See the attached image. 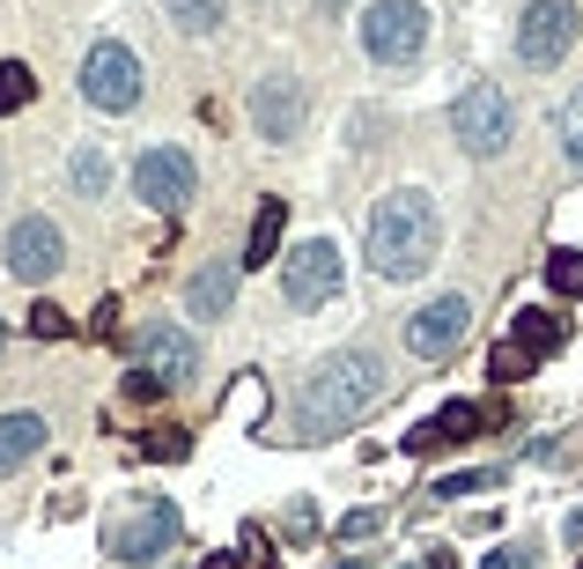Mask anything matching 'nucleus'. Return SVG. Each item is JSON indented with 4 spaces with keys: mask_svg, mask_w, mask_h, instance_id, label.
I'll list each match as a JSON object with an SVG mask.
<instances>
[{
    "mask_svg": "<svg viewBox=\"0 0 583 569\" xmlns=\"http://www.w3.org/2000/svg\"><path fill=\"white\" fill-rule=\"evenodd\" d=\"M67 178H74V193H82V200H104V193H111V155H104V149H74Z\"/></svg>",
    "mask_w": 583,
    "mask_h": 569,
    "instance_id": "19",
    "label": "nucleus"
},
{
    "mask_svg": "<svg viewBox=\"0 0 583 569\" xmlns=\"http://www.w3.org/2000/svg\"><path fill=\"white\" fill-rule=\"evenodd\" d=\"M377 525H385V511H347V518H341V540H369Z\"/></svg>",
    "mask_w": 583,
    "mask_h": 569,
    "instance_id": "30",
    "label": "nucleus"
},
{
    "mask_svg": "<svg viewBox=\"0 0 583 569\" xmlns=\"http://www.w3.org/2000/svg\"><path fill=\"white\" fill-rule=\"evenodd\" d=\"M561 533H569V547H583V511H569V525H561Z\"/></svg>",
    "mask_w": 583,
    "mask_h": 569,
    "instance_id": "35",
    "label": "nucleus"
},
{
    "mask_svg": "<svg viewBox=\"0 0 583 569\" xmlns=\"http://www.w3.org/2000/svg\"><path fill=\"white\" fill-rule=\"evenodd\" d=\"M89 333L111 341V333H119V303H97V311H89Z\"/></svg>",
    "mask_w": 583,
    "mask_h": 569,
    "instance_id": "31",
    "label": "nucleus"
},
{
    "mask_svg": "<svg viewBox=\"0 0 583 569\" xmlns=\"http://www.w3.org/2000/svg\"><path fill=\"white\" fill-rule=\"evenodd\" d=\"M341 297V245L333 237H311L281 259V303L289 311H317V303Z\"/></svg>",
    "mask_w": 583,
    "mask_h": 569,
    "instance_id": "8",
    "label": "nucleus"
},
{
    "mask_svg": "<svg viewBox=\"0 0 583 569\" xmlns=\"http://www.w3.org/2000/svg\"><path fill=\"white\" fill-rule=\"evenodd\" d=\"M281 229H289V200L267 193V200H259V215H251V237H244L237 267H273V259H281Z\"/></svg>",
    "mask_w": 583,
    "mask_h": 569,
    "instance_id": "17",
    "label": "nucleus"
},
{
    "mask_svg": "<svg viewBox=\"0 0 583 569\" xmlns=\"http://www.w3.org/2000/svg\"><path fill=\"white\" fill-rule=\"evenodd\" d=\"M532 371H539V363L517 341H495V355H487V377H495V385H517V377H532Z\"/></svg>",
    "mask_w": 583,
    "mask_h": 569,
    "instance_id": "24",
    "label": "nucleus"
},
{
    "mask_svg": "<svg viewBox=\"0 0 583 569\" xmlns=\"http://www.w3.org/2000/svg\"><path fill=\"white\" fill-rule=\"evenodd\" d=\"M510 341L525 347V355H532V363H547V355H554V347L569 341V325H561L554 311H517V325H510Z\"/></svg>",
    "mask_w": 583,
    "mask_h": 569,
    "instance_id": "18",
    "label": "nucleus"
},
{
    "mask_svg": "<svg viewBox=\"0 0 583 569\" xmlns=\"http://www.w3.org/2000/svg\"><path fill=\"white\" fill-rule=\"evenodd\" d=\"M171 547H177V503H163V495H141L133 511H119V518L104 525V555L111 562L148 569V562H163Z\"/></svg>",
    "mask_w": 583,
    "mask_h": 569,
    "instance_id": "4",
    "label": "nucleus"
},
{
    "mask_svg": "<svg viewBox=\"0 0 583 569\" xmlns=\"http://www.w3.org/2000/svg\"><path fill=\"white\" fill-rule=\"evenodd\" d=\"M141 459H155V466H177V459H193V429H177V421H155L141 437Z\"/></svg>",
    "mask_w": 583,
    "mask_h": 569,
    "instance_id": "20",
    "label": "nucleus"
},
{
    "mask_svg": "<svg viewBox=\"0 0 583 569\" xmlns=\"http://www.w3.org/2000/svg\"><path fill=\"white\" fill-rule=\"evenodd\" d=\"M0 347H8V319H0Z\"/></svg>",
    "mask_w": 583,
    "mask_h": 569,
    "instance_id": "37",
    "label": "nucleus"
},
{
    "mask_svg": "<svg viewBox=\"0 0 583 569\" xmlns=\"http://www.w3.org/2000/svg\"><path fill=\"white\" fill-rule=\"evenodd\" d=\"M30 97H37V75H30L23 60H0V119H15Z\"/></svg>",
    "mask_w": 583,
    "mask_h": 569,
    "instance_id": "21",
    "label": "nucleus"
},
{
    "mask_svg": "<svg viewBox=\"0 0 583 569\" xmlns=\"http://www.w3.org/2000/svg\"><path fill=\"white\" fill-rule=\"evenodd\" d=\"M481 489H503V466H481V473H443V481H429V495H436V503H458V495H481Z\"/></svg>",
    "mask_w": 583,
    "mask_h": 569,
    "instance_id": "23",
    "label": "nucleus"
},
{
    "mask_svg": "<svg viewBox=\"0 0 583 569\" xmlns=\"http://www.w3.org/2000/svg\"><path fill=\"white\" fill-rule=\"evenodd\" d=\"M199 569H244V555H237V547H222V555H207Z\"/></svg>",
    "mask_w": 583,
    "mask_h": 569,
    "instance_id": "34",
    "label": "nucleus"
},
{
    "mask_svg": "<svg viewBox=\"0 0 583 569\" xmlns=\"http://www.w3.org/2000/svg\"><path fill=\"white\" fill-rule=\"evenodd\" d=\"M465 325H473V303H465V297L421 303V311L407 319V355H421V363H443V355H458Z\"/></svg>",
    "mask_w": 583,
    "mask_h": 569,
    "instance_id": "12",
    "label": "nucleus"
},
{
    "mask_svg": "<svg viewBox=\"0 0 583 569\" xmlns=\"http://www.w3.org/2000/svg\"><path fill=\"white\" fill-rule=\"evenodd\" d=\"M443 251V215L421 185H399L369 207V273L385 281H421Z\"/></svg>",
    "mask_w": 583,
    "mask_h": 569,
    "instance_id": "2",
    "label": "nucleus"
},
{
    "mask_svg": "<svg viewBox=\"0 0 583 569\" xmlns=\"http://www.w3.org/2000/svg\"><path fill=\"white\" fill-rule=\"evenodd\" d=\"M74 319L60 311V303H30V341H67Z\"/></svg>",
    "mask_w": 583,
    "mask_h": 569,
    "instance_id": "26",
    "label": "nucleus"
},
{
    "mask_svg": "<svg viewBox=\"0 0 583 569\" xmlns=\"http://www.w3.org/2000/svg\"><path fill=\"white\" fill-rule=\"evenodd\" d=\"M303 119H311V97H303L295 75H267L251 89V133H259V141H295Z\"/></svg>",
    "mask_w": 583,
    "mask_h": 569,
    "instance_id": "13",
    "label": "nucleus"
},
{
    "mask_svg": "<svg viewBox=\"0 0 583 569\" xmlns=\"http://www.w3.org/2000/svg\"><path fill=\"white\" fill-rule=\"evenodd\" d=\"M0 185H8V171H0Z\"/></svg>",
    "mask_w": 583,
    "mask_h": 569,
    "instance_id": "39",
    "label": "nucleus"
},
{
    "mask_svg": "<svg viewBox=\"0 0 583 569\" xmlns=\"http://www.w3.org/2000/svg\"><path fill=\"white\" fill-rule=\"evenodd\" d=\"M481 569H532V555H525V547H495Z\"/></svg>",
    "mask_w": 583,
    "mask_h": 569,
    "instance_id": "32",
    "label": "nucleus"
},
{
    "mask_svg": "<svg viewBox=\"0 0 583 569\" xmlns=\"http://www.w3.org/2000/svg\"><path fill=\"white\" fill-rule=\"evenodd\" d=\"M451 133H458L465 155H503L517 133V104L503 82H465L458 104H451Z\"/></svg>",
    "mask_w": 583,
    "mask_h": 569,
    "instance_id": "3",
    "label": "nucleus"
},
{
    "mask_svg": "<svg viewBox=\"0 0 583 569\" xmlns=\"http://www.w3.org/2000/svg\"><path fill=\"white\" fill-rule=\"evenodd\" d=\"M421 45H429V8H421V0H369L363 52L377 67H407Z\"/></svg>",
    "mask_w": 583,
    "mask_h": 569,
    "instance_id": "5",
    "label": "nucleus"
},
{
    "mask_svg": "<svg viewBox=\"0 0 583 569\" xmlns=\"http://www.w3.org/2000/svg\"><path fill=\"white\" fill-rule=\"evenodd\" d=\"M237 273L244 267H229V259H207V267L193 273V281H185V311H193V319H229V303H237Z\"/></svg>",
    "mask_w": 583,
    "mask_h": 569,
    "instance_id": "15",
    "label": "nucleus"
},
{
    "mask_svg": "<svg viewBox=\"0 0 583 569\" xmlns=\"http://www.w3.org/2000/svg\"><path fill=\"white\" fill-rule=\"evenodd\" d=\"M163 393H171V385H163L155 371H126V399H141V407H148V399H163Z\"/></svg>",
    "mask_w": 583,
    "mask_h": 569,
    "instance_id": "29",
    "label": "nucleus"
},
{
    "mask_svg": "<svg viewBox=\"0 0 583 569\" xmlns=\"http://www.w3.org/2000/svg\"><path fill=\"white\" fill-rule=\"evenodd\" d=\"M569 52H576V0H532L517 15V60L532 75H554Z\"/></svg>",
    "mask_w": 583,
    "mask_h": 569,
    "instance_id": "6",
    "label": "nucleus"
},
{
    "mask_svg": "<svg viewBox=\"0 0 583 569\" xmlns=\"http://www.w3.org/2000/svg\"><path fill=\"white\" fill-rule=\"evenodd\" d=\"M133 371H155L163 385H193L199 341L185 333V325H171V319H148L141 333H133Z\"/></svg>",
    "mask_w": 583,
    "mask_h": 569,
    "instance_id": "11",
    "label": "nucleus"
},
{
    "mask_svg": "<svg viewBox=\"0 0 583 569\" xmlns=\"http://www.w3.org/2000/svg\"><path fill=\"white\" fill-rule=\"evenodd\" d=\"M199 193V171L185 149H141L133 155V200H148L155 215H185Z\"/></svg>",
    "mask_w": 583,
    "mask_h": 569,
    "instance_id": "9",
    "label": "nucleus"
},
{
    "mask_svg": "<svg viewBox=\"0 0 583 569\" xmlns=\"http://www.w3.org/2000/svg\"><path fill=\"white\" fill-rule=\"evenodd\" d=\"M281 533H289L295 547H303V540H317V503H311V495H295L289 511H281Z\"/></svg>",
    "mask_w": 583,
    "mask_h": 569,
    "instance_id": "27",
    "label": "nucleus"
},
{
    "mask_svg": "<svg viewBox=\"0 0 583 569\" xmlns=\"http://www.w3.org/2000/svg\"><path fill=\"white\" fill-rule=\"evenodd\" d=\"M325 8H347V0H325Z\"/></svg>",
    "mask_w": 583,
    "mask_h": 569,
    "instance_id": "38",
    "label": "nucleus"
},
{
    "mask_svg": "<svg viewBox=\"0 0 583 569\" xmlns=\"http://www.w3.org/2000/svg\"><path fill=\"white\" fill-rule=\"evenodd\" d=\"M171 8V23L185 30V37H207V30H222V0H163Z\"/></svg>",
    "mask_w": 583,
    "mask_h": 569,
    "instance_id": "22",
    "label": "nucleus"
},
{
    "mask_svg": "<svg viewBox=\"0 0 583 569\" xmlns=\"http://www.w3.org/2000/svg\"><path fill=\"white\" fill-rule=\"evenodd\" d=\"M0 259H8V273H15V281L45 289L52 273L67 267V237H60V223H52V215H23V223L8 229V251H0Z\"/></svg>",
    "mask_w": 583,
    "mask_h": 569,
    "instance_id": "10",
    "label": "nucleus"
},
{
    "mask_svg": "<svg viewBox=\"0 0 583 569\" xmlns=\"http://www.w3.org/2000/svg\"><path fill=\"white\" fill-rule=\"evenodd\" d=\"M547 281H554V297L583 303V251H554V259H547Z\"/></svg>",
    "mask_w": 583,
    "mask_h": 569,
    "instance_id": "25",
    "label": "nucleus"
},
{
    "mask_svg": "<svg viewBox=\"0 0 583 569\" xmlns=\"http://www.w3.org/2000/svg\"><path fill=\"white\" fill-rule=\"evenodd\" d=\"M421 569H465V562L451 555V547H429V562H421Z\"/></svg>",
    "mask_w": 583,
    "mask_h": 569,
    "instance_id": "33",
    "label": "nucleus"
},
{
    "mask_svg": "<svg viewBox=\"0 0 583 569\" xmlns=\"http://www.w3.org/2000/svg\"><path fill=\"white\" fill-rule=\"evenodd\" d=\"M377 399H385V363H377L369 347H341V355H325V363L303 377L295 415H289V437L295 444H325V437L355 429Z\"/></svg>",
    "mask_w": 583,
    "mask_h": 569,
    "instance_id": "1",
    "label": "nucleus"
},
{
    "mask_svg": "<svg viewBox=\"0 0 583 569\" xmlns=\"http://www.w3.org/2000/svg\"><path fill=\"white\" fill-rule=\"evenodd\" d=\"M561 149H569V163L583 171V89L561 104Z\"/></svg>",
    "mask_w": 583,
    "mask_h": 569,
    "instance_id": "28",
    "label": "nucleus"
},
{
    "mask_svg": "<svg viewBox=\"0 0 583 569\" xmlns=\"http://www.w3.org/2000/svg\"><path fill=\"white\" fill-rule=\"evenodd\" d=\"M465 437H487V429H481V407H473V399H451V407H436V415L421 421L399 451H443V444H465Z\"/></svg>",
    "mask_w": 583,
    "mask_h": 569,
    "instance_id": "14",
    "label": "nucleus"
},
{
    "mask_svg": "<svg viewBox=\"0 0 583 569\" xmlns=\"http://www.w3.org/2000/svg\"><path fill=\"white\" fill-rule=\"evenodd\" d=\"M341 569H369V562H363V555H347V562H341Z\"/></svg>",
    "mask_w": 583,
    "mask_h": 569,
    "instance_id": "36",
    "label": "nucleus"
},
{
    "mask_svg": "<svg viewBox=\"0 0 583 569\" xmlns=\"http://www.w3.org/2000/svg\"><path fill=\"white\" fill-rule=\"evenodd\" d=\"M45 451V415L37 407H15V415H0V473L30 466Z\"/></svg>",
    "mask_w": 583,
    "mask_h": 569,
    "instance_id": "16",
    "label": "nucleus"
},
{
    "mask_svg": "<svg viewBox=\"0 0 583 569\" xmlns=\"http://www.w3.org/2000/svg\"><path fill=\"white\" fill-rule=\"evenodd\" d=\"M141 52L119 45V37H104V45H89V60H82V97L97 104V111H133L141 104Z\"/></svg>",
    "mask_w": 583,
    "mask_h": 569,
    "instance_id": "7",
    "label": "nucleus"
}]
</instances>
